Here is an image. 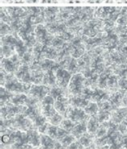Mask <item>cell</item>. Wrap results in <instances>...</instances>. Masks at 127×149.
<instances>
[{"mask_svg":"<svg viewBox=\"0 0 127 149\" xmlns=\"http://www.w3.org/2000/svg\"><path fill=\"white\" fill-rule=\"evenodd\" d=\"M32 84L24 83L18 79L15 73H7L3 86L13 94H29Z\"/></svg>","mask_w":127,"mask_h":149,"instance_id":"obj_1","label":"cell"},{"mask_svg":"<svg viewBox=\"0 0 127 149\" xmlns=\"http://www.w3.org/2000/svg\"><path fill=\"white\" fill-rule=\"evenodd\" d=\"M85 77L81 73L73 74L70 80L68 91L69 95H80L85 87Z\"/></svg>","mask_w":127,"mask_h":149,"instance_id":"obj_2","label":"cell"},{"mask_svg":"<svg viewBox=\"0 0 127 149\" xmlns=\"http://www.w3.org/2000/svg\"><path fill=\"white\" fill-rule=\"evenodd\" d=\"M65 118H69L76 123L81 122H88L90 120V116L85 113L84 109L78 107H73L69 106L68 111L66 112Z\"/></svg>","mask_w":127,"mask_h":149,"instance_id":"obj_3","label":"cell"},{"mask_svg":"<svg viewBox=\"0 0 127 149\" xmlns=\"http://www.w3.org/2000/svg\"><path fill=\"white\" fill-rule=\"evenodd\" d=\"M28 107L26 106H16L8 102L4 106H1V116L2 118H11L18 114H24L27 110Z\"/></svg>","mask_w":127,"mask_h":149,"instance_id":"obj_4","label":"cell"},{"mask_svg":"<svg viewBox=\"0 0 127 149\" xmlns=\"http://www.w3.org/2000/svg\"><path fill=\"white\" fill-rule=\"evenodd\" d=\"M21 65L20 57L17 53H15L9 58L1 59V68H3L7 73H15Z\"/></svg>","mask_w":127,"mask_h":149,"instance_id":"obj_5","label":"cell"},{"mask_svg":"<svg viewBox=\"0 0 127 149\" xmlns=\"http://www.w3.org/2000/svg\"><path fill=\"white\" fill-rule=\"evenodd\" d=\"M56 85L65 90H68L70 80L72 77V73L65 69L60 68L56 72Z\"/></svg>","mask_w":127,"mask_h":149,"instance_id":"obj_6","label":"cell"},{"mask_svg":"<svg viewBox=\"0 0 127 149\" xmlns=\"http://www.w3.org/2000/svg\"><path fill=\"white\" fill-rule=\"evenodd\" d=\"M49 91H50V87L46 86L44 85H35V84H32L31 90L29 91L28 94L33 96L35 98H37L38 100L41 102L43 100V98L49 94Z\"/></svg>","mask_w":127,"mask_h":149,"instance_id":"obj_7","label":"cell"},{"mask_svg":"<svg viewBox=\"0 0 127 149\" xmlns=\"http://www.w3.org/2000/svg\"><path fill=\"white\" fill-rule=\"evenodd\" d=\"M68 94H64L61 95L55 101L54 103V107L56 111L62 114L64 117L65 115L66 112L68 111V108L69 107V98Z\"/></svg>","mask_w":127,"mask_h":149,"instance_id":"obj_8","label":"cell"},{"mask_svg":"<svg viewBox=\"0 0 127 149\" xmlns=\"http://www.w3.org/2000/svg\"><path fill=\"white\" fill-rule=\"evenodd\" d=\"M69 106L73 107H78L81 109H85L87 105L89 104L90 101L86 99L85 97L80 95H69Z\"/></svg>","mask_w":127,"mask_h":149,"instance_id":"obj_9","label":"cell"},{"mask_svg":"<svg viewBox=\"0 0 127 149\" xmlns=\"http://www.w3.org/2000/svg\"><path fill=\"white\" fill-rule=\"evenodd\" d=\"M40 68L44 72H47L49 70H52L54 72H56V70L61 68L60 64L54 60L50 59H43L40 62Z\"/></svg>","mask_w":127,"mask_h":149,"instance_id":"obj_10","label":"cell"},{"mask_svg":"<svg viewBox=\"0 0 127 149\" xmlns=\"http://www.w3.org/2000/svg\"><path fill=\"white\" fill-rule=\"evenodd\" d=\"M28 138V143L33 147H39L41 146V142H40V134L38 132L36 129H32L29 130L27 132Z\"/></svg>","mask_w":127,"mask_h":149,"instance_id":"obj_11","label":"cell"},{"mask_svg":"<svg viewBox=\"0 0 127 149\" xmlns=\"http://www.w3.org/2000/svg\"><path fill=\"white\" fill-rule=\"evenodd\" d=\"M42 85H44L48 87H52L56 85V73L54 71L49 70V71L45 72Z\"/></svg>","mask_w":127,"mask_h":149,"instance_id":"obj_12","label":"cell"},{"mask_svg":"<svg viewBox=\"0 0 127 149\" xmlns=\"http://www.w3.org/2000/svg\"><path fill=\"white\" fill-rule=\"evenodd\" d=\"M87 123H88V122H81V123H76L72 130L71 134L74 135L76 139H78L81 135H84L86 132H87Z\"/></svg>","mask_w":127,"mask_h":149,"instance_id":"obj_13","label":"cell"},{"mask_svg":"<svg viewBox=\"0 0 127 149\" xmlns=\"http://www.w3.org/2000/svg\"><path fill=\"white\" fill-rule=\"evenodd\" d=\"M100 125L101 124H100L99 121H98L96 115L90 116V120L88 121V123H87V132L94 136L95 133L97 131V129L99 128Z\"/></svg>","mask_w":127,"mask_h":149,"instance_id":"obj_14","label":"cell"},{"mask_svg":"<svg viewBox=\"0 0 127 149\" xmlns=\"http://www.w3.org/2000/svg\"><path fill=\"white\" fill-rule=\"evenodd\" d=\"M40 142L44 148H54L56 139L46 134H40Z\"/></svg>","mask_w":127,"mask_h":149,"instance_id":"obj_15","label":"cell"},{"mask_svg":"<svg viewBox=\"0 0 127 149\" xmlns=\"http://www.w3.org/2000/svg\"><path fill=\"white\" fill-rule=\"evenodd\" d=\"M49 95H51L55 100H56L60 96L64 95V94H69V91L68 90H65L61 87L58 86L57 85H56L54 86L50 87V91H49Z\"/></svg>","mask_w":127,"mask_h":149,"instance_id":"obj_16","label":"cell"},{"mask_svg":"<svg viewBox=\"0 0 127 149\" xmlns=\"http://www.w3.org/2000/svg\"><path fill=\"white\" fill-rule=\"evenodd\" d=\"M78 140L82 144L83 147H90V146L95 145L94 144L95 138L93 135L90 134L89 132H86L84 135H81L78 139Z\"/></svg>","mask_w":127,"mask_h":149,"instance_id":"obj_17","label":"cell"},{"mask_svg":"<svg viewBox=\"0 0 127 149\" xmlns=\"http://www.w3.org/2000/svg\"><path fill=\"white\" fill-rule=\"evenodd\" d=\"M14 95L13 93H11L10 91L7 90L4 86H1L0 88V97H1V106L7 104L8 102H10V99L12 96Z\"/></svg>","mask_w":127,"mask_h":149,"instance_id":"obj_18","label":"cell"},{"mask_svg":"<svg viewBox=\"0 0 127 149\" xmlns=\"http://www.w3.org/2000/svg\"><path fill=\"white\" fill-rule=\"evenodd\" d=\"M28 99V94H14L10 99V102L16 106H25Z\"/></svg>","mask_w":127,"mask_h":149,"instance_id":"obj_19","label":"cell"},{"mask_svg":"<svg viewBox=\"0 0 127 149\" xmlns=\"http://www.w3.org/2000/svg\"><path fill=\"white\" fill-rule=\"evenodd\" d=\"M57 111L54 107V105L41 104V113L44 115L47 119L52 117Z\"/></svg>","mask_w":127,"mask_h":149,"instance_id":"obj_20","label":"cell"},{"mask_svg":"<svg viewBox=\"0 0 127 149\" xmlns=\"http://www.w3.org/2000/svg\"><path fill=\"white\" fill-rule=\"evenodd\" d=\"M84 111H85L87 114H89L90 116H93V115H96L97 113L99 112V107L96 102L90 101L89 104L87 105L85 108L84 109Z\"/></svg>","mask_w":127,"mask_h":149,"instance_id":"obj_21","label":"cell"},{"mask_svg":"<svg viewBox=\"0 0 127 149\" xmlns=\"http://www.w3.org/2000/svg\"><path fill=\"white\" fill-rule=\"evenodd\" d=\"M15 49L8 45H1V59L3 58H9L15 54Z\"/></svg>","mask_w":127,"mask_h":149,"instance_id":"obj_22","label":"cell"},{"mask_svg":"<svg viewBox=\"0 0 127 149\" xmlns=\"http://www.w3.org/2000/svg\"><path fill=\"white\" fill-rule=\"evenodd\" d=\"M28 51V48L27 47V45H25V43L21 39L18 37L17 44L15 45V52H16V53H17L19 56L21 58Z\"/></svg>","mask_w":127,"mask_h":149,"instance_id":"obj_23","label":"cell"},{"mask_svg":"<svg viewBox=\"0 0 127 149\" xmlns=\"http://www.w3.org/2000/svg\"><path fill=\"white\" fill-rule=\"evenodd\" d=\"M18 37H15L13 36H2V40H1V45H5L13 47L15 49V45L17 44Z\"/></svg>","mask_w":127,"mask_h":149,"instance_id":"obj_24","label":"cell"},{"mask_svg":"<svg viewBox=\"0 0 127 149\" xmlns=\"http://www.w3.org/2000/svg\"><path fill=\"white\" fill-rule=\"evenodd\" d=\"M30 71V66L27 65H21L19 68V70L15 73V75L17 77L18 79L21 81V79L24 77L26 73H28Z\"/></svg>","mask_w":127,"mask_h":149,"instance_id":"obj_25","label":"cell"},{"mask_svg":"<svg viewBox=\"0 0 127 149\" xmlns=\"http://www.w3.org/2000/svg\"><path fill=\"white\" fill-rule=\"evenodd\" d=\"M76 124V123L72 122V120H70L69 118H64L63 121L61 122V123L60 125V127H62L63 129H65V131L69 132V133H71L72 130L73 129V127H75V125Z\"/></svg>","mask_w":127,"mask_h":149,"instance_id":"obj_26","label":"cell"},{"mask_svg":"<svg viewBox=\"0 0 127 149\" xmlns=\"http://www.w3.org/2000/svg\"><path fill=\"white\" fill-rule=\"evenodd\" d=\"M31 121L33 123L35 128L38 129L39 127H40L42 125H44V123H46L48 122V119H47V118L45 117L44 115H43L42 114H39L38 116H36L35 118H33Z\"/></svg>","mask_w":127,"mask_h":149,"instance_id":"obj_27","label":"cell"},{"mask_svg":"<svg viewBox=\"0 0 127 149\" xmlns=\"http://www.w3.org/2000/svg\"><path fill=\"white\" fill-rule=\"evenodd\" d=\"M64 118H65V117H64L62 114H60V113H58V112H56L52 117H51L50 118H48V122L49 123H51V124L52 125L60 126Z\"/></svg>","mask_w":127,"mask_h":149,"instance_id":"obj_28","label":"cell"},{"mask_svg":"<svg viewBox=\"0 0 127 149\" xmlns=\"http://www.w3.org/2000/svg\"><path fill=\"white\" fill-rule=\"evenodd\" d=\"M75 140H76V138L74 135H72L71 133H69V135H66L65 137L63 138L60 142L61 143L63 148H69V146L71 145Z\"/></svg>","mask_w":127,"mask_h":149,"instance_id":"obj_29","label":"cell"},{"mask_svg":"<svg viewBox=\"0 0 127 149\" xmlns=\"http://www.w3.org/2000/svg\"><path fill=\"white\" fill-rule=\"evenodd\" d=\"M58 128L59 126H55V125H52L51 124V123H49L48 128H47V131L45 132V134L49 135L50 137H52V139H56V137H57V132H58Z\"/></svg>","mask_w":127,"mask_h":149,"instance_id":"obj_30","label":"cell"},{"mask_svg":"<svg viewBox=\"0 0 127 149\" xmlns=\"http://www.w3.org/2000/svg\"><path fill=\"white\" fill-rule=\"evenodd\" d=\"M69 132L65 131V129H63L62 127H60V126H59V128H58V132H57V137H56V140H59V141H60L63 138H65L66 135H69Z\"/></svg>","mask_w":127,"mask_h":149,"instance_id":"obj_31","label":"cell"},{"mask_svg":"<svg viewBox=\"0 0 127 149\" xmlns=\"http://www.w3.org/2000/svg\"><path fill=\"white\" fill-rule=\"evenodd\" d=\"M55 99L51 96L48 94L47 96H45L43 100L41 101V104H48V105H54L55 103Z\"/></svg>","mask_w":127,"mask_h":149,"instance_id":"obj_32","label":"cell"},{"mask_svg":"<svg viewBox=\"0 0 127 149\" xmlns=\"http://www.w3.org/2000/svg\"><path fill=\"white\" fill-rule=\"evenodd\" d=\"M11 31V28L7 25L6 24H3V22L1 23V34H2V36L4 35H6L7 33H9L10 31Z\"/></svg>","mask_w":127,"mask_h":149,"instance_id":"obj_33","label":"cell"},{"mask_svg":"<svg viewBox=\"0 0 127 149\" xmlns=\"http://www.w3.org/2000/svg\"><path fill=\"white\" fill-rule=\"evenodd\" d=\"M84 148V147H83L82 144L79 142V140H78V139L75 140V141L72 143V144L69 147V148H72H72Z\"/></svg>","mask_w":127,"mask_h":149,"instance_id":"obj_34","label":"cell"},{"mask_svg":"<svg viewBox=\"0 0 127 149\" xmlns=\"http://www.w3.org/2000/svg\"><path fill=\"white\" fill-rule=\"evenodd\" d=\"M48 125H49V123L47 122V123H44V125H42V126H40V127H39L37 129L38 132H40V134H45V132H46V131H47V128H48Z\"/></svg>","mask_w":127,"mask_h":149,"instance_id":"obj_35","label":"cell"}]
</instances>
